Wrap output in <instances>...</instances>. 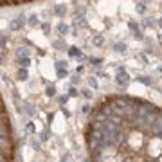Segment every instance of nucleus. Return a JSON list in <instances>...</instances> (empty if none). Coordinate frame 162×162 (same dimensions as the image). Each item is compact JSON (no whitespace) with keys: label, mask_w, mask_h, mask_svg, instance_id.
<instances>
[{"label":"nucleus","mask_w":162,"mask_h":162,"mask_svg":"<svg viewBox=\"0 0 162 162\" xmlns=\"http://www.w3.org/2000/svg\"><path fill=\"white\" fill-rule=\"evenodd\" d=\"M88 85H90L94 90H97V88H99V83H97V79H96V78H88Z\"/></svg>","instance_id":"22"},{"label":"nucleus","mask_w":162,"mask_h":162,"mask_svg":"<svg viewBox=\"0 0 162 162\" xmlns=\"http://www.w3.org/2000/svg\"><path fill=\"white\" fill-rule=\"evenodd\" d=\"M88 63H90L92 67H99V65L103 63V58H99V56H90V58H88Z\"/></svg>","instance_id":"15"},{"label":"nucleus","mask_w":162,"mask_h":162,"mask_svg":"<svg viewBox=\"0 0 162 162\" xmlns=\"http://www.w3.org/2000/svg\"><path fill=\"white\" fill-rule=\"evenodd\" d=\"M83 162H88V159H85V160H83Z\"/></svg>","instance_id":"36"},{"label":"nucleus","mask_w":162,"mask_h":162,"mask_svg":"<svg viewBox=\"0 0 162 162\" xmlns=\"http://www.w3.org/2000/svg\"><path fill=\"white\" fill-rule=\"evenodd\" d=\"M54 69H56L58 78H67V76H69V61H65V60H56V61H54Z\"/></svg>","instance_id":"3"},{"label":"nucleus","mask_w":162,"mask_h":162,"mask_svg":"<svg viewBox=\"0 0 162 162\" xmlns=\"http://www.w3.org/2000/svg\"><path fill=\"white\" fill-rule=\"evenodd\" d=\"M114 50L119 52V54H126L128 52V43L126 41H115L114 43Z\"/></svg>","instance_id":"8"},{"label":"nucleus","mask_w":162,"mask_h":162,"mask_svg":"<svg viewBox=\"0 0 162 162\" xmlns=\"http://www.w3.org/2000/svg\"><path fill=\"white\" fill-rule=\"evenodd\" d=\"M146 9H148V4H146V2H137V4H135V13H137V14H144Z\"/></svg>","instance_id":"12"},{"label":"nucleus","mask_w":162,"mask_h":162,"mask_svg":"<svg viewBox=\"0 0 162 162\" xmlns=\"http://www.w3.org/2000/svg\"><path fill=\"white\" fill-rule=\"evenodd\" d=\"M160 47H162V41H160Z\"/></svg>","instance_id":"37"},{"label":"nucleus","mask_w":162,"mask_h":162,"mask_svg":"<svg viewBox=\"0 0 162 162\" xmlns=\"http://www.w3.org/2000/svg\"><path fill=\"white\" fill-rule=\"evenodd\" d=\"M141 25H142L144 29H146V27H155V25H157V20L151 18V16H144L142 22H141Z\"/></svg>","instance_id":"10"},{"label":"nucleus","mask_w":162,"mask_h":162,"mask_svg":"<svg viewBox=\"0 0 162 162\" xmlns=\"http://www.w3.org/2000/svg\"><path fill=\"white\" fill-rule=\"evenodd\" d=\"M159 70H160V72H162V65H160V67H159Z\"/></svg>","instance_id":"35"},{"label":"nucleus","mask_w":162,"mask_h":162,"mask_svg":"<svg viewBox=\"0 0 162 162\" xmlns=\"http://www.w3.org/2000/svg\"><path fill=\"white\" fill-rule=\"evenodd\" d=\"M16 79H18V81H27V79H29L27 69H22V67H20V70H18V74H16Z\"/></svg>","instance_id":"14"},{"label":"nucleus","mask_w":162,"mask_h":162,"mask_svg":"<svg viewBox=\"0 0 162 162\" xmlns=\"http://www.w3.org/2000/svg\"><path fill=\"white\" fill-rule=\"evenodd\" d=\"M5 43H7V36H5V32H2V38H0V45H2V50H5Z\"/></svg>","instance_id":"25"},{"label":"nucleus","mask_w":162,"mask_h":162,"mask_svg":"<svg viewBox=\"0 0 162 162\" xmlns=\"http://www.w3.org/2000/svg\"><path fill=\"white\" fill-rule=\"evenodd\" d=\"M70 160V155H63V157H61V162H69Z\"/></svg>","instance_id":"32"},{"label":"nucleus","mask_w":162,"mask_h":162,"mask_svg":"<svg viewBox=\"0 0 162 162\" xmlns=\"http://www.w3.org/2000/svg\"><path fill=\"white\" fill-rule=\"evenodd\" d=\"M81 96L87 97V99H90V97H92V92H90L88 88H85V90H81Z\"/></svg>","instance_id":"26"},{"label":"nucleus","mask_w":162,"mask_h":162,"mask_svg":"<svg viewBox=\"0 0 162 162\" xmlns=\"http://www.w3.org/2000/svg\"><path fill=\"white\" fill-rule=\"evenodd\" d=\"M79 94H81V90H78V88L70 87V90H69V96H70V97H78Z\"/></svg>","instance_id":"23"},{"label":"nucleus","mask_w":162,"mask_h":162,"mask_svg":"<svg viewBox=\"0 0 162 162\" xmlns=\"http://www.w3.org/2000/svg\"><path fill=\"white\" fill-rule=\"evenodd\" d=\"M16 63L22 67V69H27L31 65V58H16Z\"/></svg>","instance_id":"16"},{"label":"nucleus","mask_w":162,"mask_h":162,"mask_svg":"<svg viewBox=\"0 0 162 162\" xmlns=\"http://www.w3.org/2000/svg\"><path fill=\"white\" fill-rule=\"evenodd\" d=\"M70 83H72V87H74V85H78V83H79V76H78V74H74V76L70 78Z\"/></svg>","instance_id":"27"},{"label":"nucleus","mask_w":162,"mask_h":162,"mask_svg":"<svg viewBox=\"0 0 162 162\" xmlns=\"http://www.w3.org/2000/svg\"><path fill=\"white\" fill-rule=\"evenodd\" d=\"M69 97H70V96H61V97H60V103H61V105H65V103L69 101Z\"/></svg>","instance_id":"30"},{"label":"nucleus","mask_w":162,"mask_h":162,"mask_svg":"<svg viewBox=\"0 0 162 162\" xmlns=\"http://www.w3.org/2000/svg\"><path fill=\"white\" fill-rule=\"evenodd\" d=\"M132 36H133L135 40H139V41H142V40H144V32H142V29H139V31L132 32Z\"/></svg>","instance_id":"20"},{"label":"nucleus","mask_w":162,"mask_h":162,"mask_svg":"<svg viewBox=\"0 0 162 162\" xmlns=\"http://www.w3.org/2000/svg\"><path fill=\"white\" fill-rule=\"evenodd\" d=\"M25 23H27V18H25L23 13H20V14H16V16L9 22V31H22Z\"/></svg>","instance_id":"2"},{"label":"nucleus","mask_w":162,"mask_h":162,"mask_svg":"<svg viewBox=\"0 0 162 162\" xmlns=\"http://www.w3.org/2000/svg\"><path fill=\"white\" fill-rule=\"evenodd\" d=\"M25 130H27L29 133H34V124H32V123H29V124L25 126Z\"/></svg>","instance_id":"28"},{"label":"nucleus","mask_w":162,"mask_h":162,"mask_svg":"<svg viewBox=\"0 0 162 162\" xmlns=\"http://www.w3.org/2000/svg\"><path fill=\"white\" fill-rule=\"evenodd\" d=\"M16 58H29V49L23 47V45H20L16 49Z\"/></svg>","instance_id":"13"},{"label":"nucleus","mask_w":162,"mask_h":162,"mask_svg":"<svg viewBox=\"0 0 162 162\" xmlns=\"http://www.w3.org/2000/svg\"><path fill=\"white\" fill-rule=\"evenodd\" d=\"M85 13H87V7H85V5H78V7H76V16L85 14Z\"/></svg>","instance_id":"24"},{"label":"nucleus","mask_w":162,"mask_h":162,"mask_svg":"<svg viewBox=\"0 0 162 162\" xmlns=\"http://www.w3.org/2000/svg\"><path fill=\"white\" fill-rule=\"evenodd\" d=\"M128 29H130L132 32H135V31H139L141 27H139V23H137L135 20H130V22H128Z\"/></svg>","instance_id":"18"},{"label":"nucleus","mask_w":162,"mask_h":162,"mask_svg":"<svg viewBox=\"0 0 162 162\" xmlns=\"http://www.w3.org/2000/svg\"><path fill=\"white\" fill-rule=\"evenodd\" d=\"M67 52H69V56H70V58H78V61H83V60H88V58H87V56L83 54V50H81L79 47H70V49H69Z\"/></svg>","instance_id":"4"},{"label":"nucleus","mask_w":162,"mask_h":162,"mask_svg":"<svg viewBox=\"0 0 162 162\" xmlns=\"http://www.w3.org/2000/svg\"><path fill=\"white\" fill-rule=\"evenodd\" d=\"M40 27H41L43 34H45V36H49V31H50V23H49V22H41V25H40Z\"/></svg>","instance_id":"19"},{"label":"nucleus","mask_w":162,"mask_h":162,"mask_svg":"<svg viewBox=\"0 0 162 162\" xmlns=\"http://www.w3.org/2000/svg\"><path fill=\"white\" fill-rule=\"evenodd\" d=\"M52 13H54L58 18H63V16H65V13H67V5H65V4H56V5H54V9H52Z\"/></svg>","instance_id":"7"},{"label":"nucleus","mask_w":162,"mask_h":162,"mask_svg":"<svg viewBox=\"0 0 162 162\" xmlns=\"http://www.w3.org/2000/svg\"><path fill=\"white\" fill-rule=\"evenodd\" d=\"M130 81H132V78L126 72V69L124 67H117V70H115V85L119 88H126L130 85Z\"/></svg>","instance_id":"1"},{"label":"nucleus","mask_w":162,"mask_h":162,"mask_svg":"<svg viewBox=\"0 0 162 162\" xmlns=\"http://www.w3.org/2000/svg\"><path fill=\"white\" fill-rule=\"evenodd\" d=\"M92 45H94V47H103V45H105V36H103V34H94Z\"/></svg>","instance_id":"11"},{"label":"nucleus","mask_w":162,"mask_h":162,"mask_svg":"<svg viewBox=\"0 0 162 162\" xmlns=\"http://www.w3.org/2000/svg\"><path fill=\"white\" fill-rule=\"evenodd\" d=\"M157 25H159V27L162 29V18H159V20H157Z\"/></svg>","instance_id":"34"},{"label":"nucleus","mask_w":162,"mask_h":162,"mask_svg":"<svg viewBox=\"0 0 162 162\" xmlns=\"http://www.w3.org/2000/svg\"><path fill=\"white\" fill-rule=\"evenodd\" d=\"M45 96H47V97H54V96H56V87H54V85H49V87L45 88Z\"/></svg>","instance_id":"17"},{"label":"nucleus","mask_w":162,"mask_h":162,"mask_svg":"<svg viewBox=\"0 0 162 162\" xmlns=\"http://www.w3.org/2000/svg\"><path fill=\"white\" fill-rule=\"evenodd\" d=\"M56 31H58L60 36H67V34H70V25L65 23V22H60V23L56 25Z\"/></svg>","instance_id":"5"},{"label":"nucleus","mask_w":162,"mask_h":162,"mask_svg":"<svg viewBox=\"0 0 162 162\" xmlns=\"http://www.w3.org/2000/svg\"><path fill=\"white\" fill-rule=\"evenodd\" d=\"M52 47L56 49V50H69L70 47L65 43V40L63 38H58V40H52Z\"/></svg>","instance_id":"6"},{"label":"nucleus","mask_w":162,"mask_h":162,"mask_svg":"<svg viewBox=\"0 0 162 162\" xmlns=\"http://www.w3.org/2000/svg\"><path fill=\"white\" fill-rule=\"evenodd\" d=\"M81 72H83V67H81V65H78V67H76V74H81Z\"/></svg>","instance_id":"33"},{"label":"nucleus","mask_w":162,"mask_h":162,"mask_svg":"<svg viewBox=\"0 0 162 162\" xmlns=\"http://www.w3.org/2000/svg\"><path fill=\"white\" fill-rule=\"evenodd\" d=\"M31 146H32V150H40V142H38V141H34V139L31 141Z\"/></svg>","instance_id":"29"},{"label":"nucleus","mask_w":162,"mask_h":162,"mask_svg":"<svg viewBox=\"0 0 162 162\" xmlns=\"http://www.w3.org/2000/svg\"><path fill=\"white\" fill-rule=\"evenodd\" d=\"M40 139H41V141H47V132H41V133H40Z\"/></svg>","instance_id":"31"},{"label":"nucleus","mask_w":162,"mask_h":162,"mask_svg":"<svg viewBox=\"0 0 162 162\" xmlns=\"http://www.w3.org/2000/svg\"><path fill=\"white\" fill-rule=\"evenodd\" d=\"M27 25L29 27H40L41 25V22H40V16L34 13V14H31L29 18H27Z\"/></svg>","instance_id":"9"},{"label":"nucleus","mask_w":162,"mask_h":162,"mask_svg":"<svg viewBox=\"0 0 162 162\" xmlns=\"http://www.w3.org/2000/svg\"><path fill=\"white\" fill-rule=\"evenodd\" d=\"M137 79H139L141 83H144V85H151V83H153V79H151V78H146V76H139Z\"/></svg>","instance_id":"21"}]
</instances>
